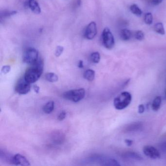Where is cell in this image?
<instances>
[{
	"mask_svg": "<svg viewBox=\"0 0 166 166\" xmlns=\"http://www.w3.org/2000/svg\"><path fill=\"white\" fill-rule=\"evenodd\" d=\"M43 70V62L41 58H39L38 61L31 65L24 75V78L30 83L36 82L42 75Z\"/></svg>",
	"mask_w": 166,
	"mask_h": 166,
	"instance_id": "6da1fadb",
	"label": "cell"
},
{
	"mask_svg": "<svg viewBox=\"0 0 166 166\" xmlns=\"http://www.w3.org/2000/svg\"><path fill=\"white\" fill-rule=\"evenodd\" d=\"M132 99V95L129 92H123L114 99V107L119 110L124 109L129 105Z\"/></svg>",
	"mask_w": 166,
	"mask_h": 166,
	"instance_id": "7a4b0ae2",
	"label": "cell"
},
{
	"mask_svg": "<svg viewBox=\"0 0 166 166\" xmlns=\"http://www.w3.org/2000/svg\"><path fill=\"white\" fill-rule=\"evenodd\" d=\"M85 96V91L84 89H75L65 92L62 96L65 100L74 102H78L84 99Z\"/></svg>",
	"mask_w": 166,
	"mask_h": 166,
	"instance_id": "3957f363",
	"label": "cell"
},
{
	"mask_svg": "<svg viewBox=\"0 0 166 166\" xmlns=\"http://www.w3.org/2000/svg\"><path fill=\"white\" fill-rule=\"evenodd\" d=\"M102 43L105 47L108 49H111L115 44V39L113 34L109 28H106L103 30L102 35Z\"/></svg>",
	"mask_w": 166,
	"mask_h": 166,
	"instance_id": "277c9868",
	"label": "cell"
},
{
	"mask_svg": "<svg viewBox=\"0 0 166 166\" xmlns=\"http://www.w3.org/2000/svg\"><path fill=\"white\" fill-rule=\"evenodd\" d=\"M39 58L38 51L34 48L27 49L23 55V62L30 65L35 63Z\"/></svg>",
	"mask_w": 166,
	"mask_h": 166,
	"instance_id": "5b68a950",
	"label": "cell"
},
{
	"mask_svg": "<svg viewBox=\"0 0 166 166\" xmlns=\"http://www.w3.org/2000/svg\"><path fill=\"white\" fill-rule=\"evenodd\" d=\"M30 84L24 77L20 78L16 84L15 91L20 95L28 94L31 89Z\"/></svg>",
	"mask_w": 166,
	"mask_h": 166,
	"instance_id": "8992f818",
	"label": "cell"
},
{
	"mask_svg": "<svg viewBox=\"0 0 166 166\" xmlns=\"http://www.w3.org/2000/svg\"><path fill=\"white\" fill-rule=\"evenodd\" d=\"M97 27L96 23L92 21L85 28L84 31V37L87 39L92 40L97 34Z\"/></svg>",
	"mask_w": 166,
	"mask_h": 166,
	"instance_id": "52a82bcc",
	"label": "cell"
},
{
	"mask_svg": "<svg viewBox=\"0 0 166 166\" xmlns=\"http://www.w3.org/2000/svg\"><path fill=\"white\" fill-rule=\"evenodd\" d=\"M144 154L152 159H158L160 158V153L157 149L153 146H146L144 147Z\"/></svg>",
	"mask_w": 166,
	"mask_h": 166,
	"instance_id": "ba28073f",
	"label": "cell"
},
{
	"mask_svg": "<svg viewBox=\"0 0 166 166\" xmlns=\"http://www.w3.org/2000/svg\"><path fill=\"white\" fill-rule=\"evenodd\" d=\"M11 162L17 166H30L29 162L26 157L21 154H16L12 158Z\"/></svg>",
	"mask_w": 166,
	"mask_h": 166,
	"instance_id": "9c48e42d",
	"label": "cell"
},
{
	"mask_svg": "<svg viewBox=\"0 0 166 166\" xmlns=\"http://www.w3.org/2000/svg\"><path fill=\"white\" fill-rule=\"evenodd\" d=\"M26 5L32 12L36 14H39L41 12L40 6L36 0H28Z\"/></svg>",
	"mask_w": 166,
	"mask_h": 166,
	"instance_id": "30bf717a",
	"label": "cell"
},
{
	"mask_svg": "<svg viewBox=\"0 0 166 166\" xmlns=\"http://www.w3.org/2000/svg\"><path fill=\"white\" fill-rule=\"evenodd\" d=\"M132 33L131 31L127 29H122L120 32V38L123 40L127 41L130 39L132 37Z\"/></svg>",
	"mask_w": 166,
	"mask_h": 166,
	"instance_id": "8fae6325",
	"label": "cell"
},
{
	"mask_svg": "<svg viewBox=\"0 0 166 166\" xmlns=\"http://www.w3.org/2000/svg\"><path fill=\"white\" fill-rule=\"evenodd\" d=\"M54 109V102L49 101L43 107V111L46 114H49L52 112Z\"/></svg>",
	"mask_w": 166,
	"mask_h": 166,
	"instance_id": "7c38bea8",
	"label": "cell"
},
{
	"mask_svg": "<svg viewBox=\"0 0 166 166\" xmlns=\"http://www.w3.org/2000/svg\"><path fill=\"white\" fill-rule=\"evenodd\" d=\"M84 78H85L86 80H88V81H93L94 80L95 77V72L92 69H88L86 70L84 72V75H83Z\"/></svg>",
	"mask_w": 166,
	"mask_h": 166,
	"instance_id": "4fadbf2b",
	"label": "cell"
},
{
	"mask_svg": "<svg viewBox=\"0 0 166 166\" xmlns=\"http://www.w3.org/2000/svg\"><path fill=\"white\" fill-rule=\"evenodd\" d=\"M162 99L160 96H157L155 98L152 104V109L154 111H157L160 109Z\"/></svg>",
	"mask_w": 166,
	"mask_h": 166,
	"instance_id": "5bb4252c",
	"label": "cell"
},
{
	"mask_svg": "<svg viewBox=\"0 0 166 166\" xmlns=\"http://www.w3.org/2000/svg\"><path fill=\"white\" fill-rule=\"evenodd\" d=\"M45 79L49 82H55L58 81V77L53 73H48L45 76Z\"/></svg>",
	"mask_w": 166,
	"mask_h": 166,
	"instance_id": "9a60e30c",
	"label": "cell"
},
{
	"mask_svg": "<svg viewBox=\"0 0 166 166\" xmlns=\"http://www.w3.org/2000/svg\"><path fill=\"white\" fill-rule=\"evenodd\" d=\"M154 29L157 33L160 35H164L165 34V29L162 23H157L154 26Z\"/></svg>",
	"mask_w": 166,
	"mask_h": 166,
	"instance_id": "2e32d148",
	"label": "cell"
},
{
	"mask_svg": "<svg viewBox=\"0 0 166 166\" xmlns=\"http://www.w3.org/2000/svg\"><path fill=\"white\" fill-rule=\"evenodd\" d=\"M130 10L135 15L141 16L142 14V11L135 4H133L130 6Z\"/></svg>",
	"mask_w": 166,
	"mask_h": 166,
	"instance_id": "e0dca14e",
	"label": "cell"
},
{
	"mask_svg": "<svg viewBox=\"0 0 166 166\" xmlns=\"http://www.w3.org/2000/svg\"><path fill=\"white\" fill-rule=\"evenodd\" d=\"M53 137V141L54 143L58 144L62 143L63 142V140L64 139L63 137V135L62 134H59V133H57L56 134H54Z\"/></svg>",
	"mask_w": 166,
	"mask_h": 166,
	"instance_id": "ac0fdd59",
	"label": "cell"
},
{
	"mask_svg": "<svg viewBox=\"0 0 166 166\" xmlns=\"http://www.w3.org/2000/svg\"><path fill=\"white\" fill-rule=\"evenodd\" d=\"M91 60L93 63H98L100 60V55L97 52L92 53L91 54Z\"/></svg>",
	"mask_w": 166,
	"mask_h": 166,
	"instance_id": "d6986e66",
	"label": "cell"
},
{
	"mask_svg": "<svg viewBox=\"0 0 166 166\" xmlns=\"http://www.w3.org/2000/svg\"><path fill=\"white\" fill-rule=\"evenodd\" d=\"M125 157L137 160H141L142 159V158L141 157L139 154L134 152H128L125 154Z\"/></svg>",
	"mask_w": 166,
	"mask_h": 166,
	"instance_id": "ffe728a7",
	"label": "cell"
},
{
	"mask_svg": "<svg viewBox=\"0 0 166 166\" xmlns=\"http://www.w3.org/2000/svg\"><path fill=\"white\" fill-rule=\"evenodd\" d=\"M144 21L146 24L150 25L153 21V16L151 13H146L144 16Z\"/></svg>",
	"mask_w": 166,
	"mask_h": 166,
	"instance_id": "44dd1931",
	"label": "cell"
},
{
	"mask_svg": "<svg viewBox=\"0 0 166 166\" xmlns=\"http://www.w3.org/2000/svg\"><path fill=\"white\" fill-rule=\"evenodd\" d=\"M17 12L16 11H4V12L1 13V18L4 17V18H7L10 17L11 16H13L14 15L16 14Z\"/></svg>",
	"mask_w": 166,
	"mask_h": 166,
	"instance_id": "7402d4cb",
	"label": "cell"
},
{
	"mask_svg": "<svg viewBox=\"0 0 166 166\" xmlns=\"http://www.w3.org/2000/svg\"><path fill=\"white\" fill-rule=\"evenodd\" d=\"M134 37L138 40H142L144 39V34L142 31H136L134 33Z\"/></svg>",
	"mask_w": 166,
	"mask_h": 166,
	"instance_id": "603a6c76",
	"label": "cell"
},
{
	"mask_svg": "<svg viewBox=\"0 0 166 166\" xmlns=\"http://www.w3.org/2000/svg\"><path fill=\"white\" fill-rule=\"evenodd\" d=\"M64 50V48L61 45H58L56 48V51H55V56L56 57H58L62 55Z\"/></svg>",
	"mask_w": 166,
	"mask_h": 166,
	"instance_id": "cb8c5ba5",
	"label": "cell"
},
{
	"mask_svg": "<svg viewBox=\"0 0 166 166\" xmlns=\"http://www.w3.org/2000/svg\"><path fill=\"white\" fill-rule=\"evenodd\" d=\"M11 67L9 65H5L2 68V72L4 74H6L9 72Z\"/></svg>",
	"mask_w": 166,
	"mask_h": 166,
	"instance_id": "d4e9b609",
	"label": "cell"
},
{
	"mask_svg": "<svg viewBox=\"0 0 166 166\" xmlns=\"http://www.w3.org/2000/svg\"><path fill=\"white\" fill-rule=\"evenodd\" d=\"M66 115V111H62L58 115V119L59 121H62V120H63L65 119Z\"/></svg>",
	"mask_w": 166,
	"mask_h": 166,
	"instance_id": "484cf974",
	"label": "cell"
},
{
	"mask_svg": "<svg viewBox=\"0 0 166 166\" xmlns=\"http://www.w3.org/2000/svg\"><path fill=\"white\" fill-rule=\"evenodd\" d=\"M74 5V7L76 8L80 7L81 5V0H75Z\"/></svg>",
	"mask_w": 166,
	"mask_h": 166,
	"instance_id": "4316f807",
	"label": "cell"
},
{
	"mask_svg": "<svg viewBox=\"0 0 166 166\" xmlns=\"http://www.w3.org/2000/svg\"><path fill=\"white\" fill-rule=\"evenodd\" d=\"M144 110H145V108H144V106L143 105L140 104L139 105L138 113L139 114H142V113H143L144 111Z\"/></svg>",
	"mask_w": 166,
	"mask_h": 166,
	"instance_id": "83f0119b",
	"label": "cell"
},
{
	"mask_svg": "<svg viewBox=\"0 0 166 166\" xmlns=\"http://www.w3.org/2000/svg\"><path fill=\"white\" fill-rule=\"evenodd\" d=\"M163 0H152V4L154 5H158L162 2Z\"/></svg>",
	"mask_w": 166,
	"mask_h": 166,
	"instance_id": "f1b7e54d",
	"label": "cell"
},
{
	"mask_svg": "<svg viewBox=\"0 0 166 166\" xmlns=\"http://www.w3.org/2000/svg\"><path fill=\"white\" fill-rule=\"evenodd\" d=\"M125 143H126L127 146L130 147V146H132L133 143V141L132 140H130V139H126V140H125Z\"/></svg>",
	"mask_w": 166,
	"mask_h": 166,
	"instance_id": "f546056e",
	"label": "cell"
},
{
	"mask_svg": "<svg viewBox=\"0 0 166 166\" xmlns=\"http://www.w3.org/2000/svg\"><path fill=\"white\" fill-rule=\"evenodd\" d=\"M33 89L34 91L37 93H39L40 92L39 87H38V86L34 85Z\"/></svg>",
	"mask_w": 166,
	"mask_h": 166,
	"instance_id": "4dcf8cb0",
	"label": "cell"
},
{
	"mask_svg": "<svg viewBox=\"0 0 166 166\" xmlns=\"http://www.w3.org/2000/svg\"><path fill=\"white\" fill-rule=\"evenodd\" d=\"M84 65H83V62L82 61H80V62H78V67L80 68H83Z\"/></svg>",
	"mask_w": 166,
	"mask_h": 166,
	"instance_id": "1f68e13d",
	"label": "cell"
},
{
	"mask_svg": "<svg viewBox=\"0 0 166 166\" xmlns=\"http://www.w3.org/2000/svg\"></svg>",
	"mask_w": 166,
	"mask_h": 166,
	"instance_id": "d6a6232c",
	"label": "cell"
}]
</instances>
